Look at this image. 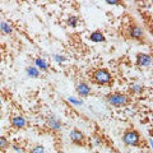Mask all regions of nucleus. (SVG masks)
<instances>
[{"label":"nucleus","mask_w":153,"mask_h":153,"mask_svg":"<svg viewBox=\"0 0 153 153\" xmlns=\"http://www.w3.org/2000/svg\"><path fill=\"white\" fill-rule=\"evenodd\" d=\"M106 101L114 107H125L130 103V97L121 92H111L106 94Z\"/></svg>","instance_id":"1"},{"label":"nucleus","mask_w":153,"mask_h":153,"mask_svg":"<svg viewBox=\"0 0 153 153\" xmlns=\"http://www.w3.org/2000/svg\"><path fill=\"white\" fill-rule=\"evenodd\" d=\"M91 80L94 84H100V85H107L112 83V75L107 69L100 68L93 70L92 75H91Z\"/></svg>","instance_id":"2"},{"label":"nucleus","mask_w":153,"mask_h":153,"mask_svg":"<svg viewBox=\"0 0 153 153\" xmlns=\"http://www.w3.org/2000/svg\"><path fill=\"white\" fill-rule=\"evenodd\" d=\"M140 134L135 129H126L123 134V142L124 144L130 147H138L140 144Z\"/></svg>","instance_id":"3"},{"label":"nucleus","mask_w":153,"mask_h":153,"mask_svg":"<svg viewBox=\"0 0 153 153\" xmlns=\"http://www.w3.org/2000/svg\"><path fill=\"white\" fill-rule=\"evenodd\" d=\"M128 36H129V38H131V40L143 41L144 40L146 33H144V30H143L140 26L131 25L130 27H129V30H128Z\"/></svg>","instance_id":"4"},{"label":"nucleus","mask_w":153,"mask_h":153,"mask_svg":"<svg viewBox=\"0 0 153 153\" xmlns=\"http://www.w3.org/2000/svg\"><path fill=\"white\" fill-rule=\"evenodd\" d=\"M69 138H70V142L75 146H85V143H87L85 135L80 130H78V129H73L69 133Z\"/></svg>","instance_id":"5"},{"label":"nucleus","mask_w":153,"mask_h":153,"mask_svg":"<svg viewBox=\"0 0 153 153\" xmlns=\"http://www.w3.org/2000/svg\"><path fill=\"white\" fill-rule=\"evenodd\" d=\"M152 64V57L146 52H138L135 56V65L138 68H148Z\"/></svg>","instance_id":"6"},{"label":"nucleus","mask_w":153,"mask_h":153,"mask_svg":"<svg viewBox=\"0 0 153 153\" xmlns=\"http://www.w3.org/2000/svg\"><path fill=\"white\" fill-rule=\"evenodd\" d=\"M46 126L52 131H59V130H61V128H63V123H61L60 119L55 116V115H50V116L46 119Z\"/></svg>","instance_id":"7"},{"label":"nucleus","mask_w":153,"mask_h":153,"mask_svg":"<svg viewBox=\"0 0 153 153\" xmlns=\"http://www.w3.org/2000/svg\"><path fill=\"white\" fill-rule=\"evenodd\" d=\"M75 91H76V93H78V96H80V97H87V96H89L91 93H92V88H91L89 84L85 83V82H79L75 85Z\"/></svg>","instance_id":"8"},{"label":"nucleus","mask_w":153,"mask_h":153,"mask_svg":"<svg viewBox=\"0 0 153 153\" xmlns=\"http://www.w3.org/2000/svg\"><path fill=\"white\" fill-rule=\"evenodd\" d=\"M10 125L14 129H25L27 125V120H26V117L22 116V115H16V116L12 117Z\"/></svg>","instance_id":"9"},{"label":"nucleus","mask_w":153,"mask_h":153,"mask_svg":"<svg viewBox=\"0 0 153 153\" xmlns=\"http://www.w3.org/2000/svg\"><path fill=\"white\" fill-rule=\"evenodd\" d=\"M89 40L96 44H100V42H105L106 41V37H105V33L102 31H93L89 35Z\"/></svg>","instance_id":"10"},{"label":"nucleus","mask_w":153,"mask_h":153,"mask_svg":"<svg viewBox=\"0 0 153 153\" xmlns=\"http://www.w3.org/2000/svg\"><path fill=\"white\" fill-rule=\"evenodd\" d=\"M35 66L41 71L49 70V64H47V61L45 59H42V57H37V59L35 60Z\"/></svg>","instance_id":"11"},{"label":"nucleus","mask_w":153,"mask_h":153,"mask_svg":"<svg viewBox=\"0 0 153 153\" xmlns=\"http://www.w3.org/2000/svg\"><path fill=\"white\" fill-rule=\"evenodd\" d=\"M0 32L3 33V35H12L13 33V27L10 26V23L8 22H0Z\"/></svg>","instance_id":"12"},{"label":"nucleus","mask_w":153,"mask_h":153,"mask_svg":"<svg viewBox=\"0 0 153 153\" xmlns=\"http://www.w3.org/2000/svg\"><path fill=\"white\" fill-rule=\"evenodd\" d=\"M65 23H66V26L71 27V28L78 27V25H79V17L78 16H69L68 18H66Z\"/></svg>","instance_id":"13"},{"label":"nucleus","mask_w":153,"mask_h":153,"mask_svg":"<svg viewBox=\"0 0 153 153\" xmlns=\"http://www.w3.org/2000/svg\"><path fill=\"white\" fill-rule=\"evenodd\" d=\"M143 91H144V85L139 84V83H133L130 85V92L133 94H140Z\"/></svg>","instance_id":"14"},{"label":"nucleus","mask_w":153,"mask_h":153,"mask_svg":"<svg viewBox=\"0 0 153 153\" xmlns=\"http://www.w3.org/2000/svg\"><path fill=\"white\" fill-rule=\"evenodd\" d=\"M26 73L28 74V76H32V78H38L40 75V70H38L36 66H28L26 69Z\"/></svg>","instance_id":"15"},{"label":"nucleus","mask_w":153,"mask_h":153,"mask_svg":"<svg viewBox=\"0 0 153 153\" xmlns=\"http://www.w3.org/2000/svg\"><path fill=\"white\" fill-rule=\"evenodd\" d=\"M8 147H9V140L5 137L0 135V151H5Z\"/></svg>","instance_id":"16"},{"label":"nucleus","mask_w":153,"mask_h":153,"mask_svg":"<svg viewBox=\"0 0 153 153\" xmlns=\"http://www.w3.org/2000/svg\"><path fill=\"white\" fill-rule=\"evenodd\" d=\"M30 153H45V147L41 146V144H37V146L31 148Z\"/></svg>","instance_id":"17"},{"label":"nucleus","mask_w":153,"mask_h":153,"mask_svg":"<svg viewBox=\"0 0 153 153\" xmlns=\"http://www.w3.org/2000/svg\"><path fill=\"white\" fill-rule=\"evenodd\" d=\"M106 4H110V5H123V3L119 1V0H106Z\"/></svg>","instance_id":"18"},{"label":"nucleus","mask_w":153,"mask_h":153,"mask_svg":"<svg viewBox=\"0 0 153 153\" xmlns=\"http://www.w3.org/2000/svg\"><path fill=\"white\" fill-rule=\"evenodd\" d=\"M3 107V102H1V100H0V108Z\"/></svg>","instance_id":"19"}]
</instances>
